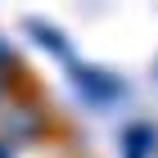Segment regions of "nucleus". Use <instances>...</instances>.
Returning a JSON list of instances; mask_svg holds the SVG:
<instances>
[{
	"instance_id": "nucleus-3",
	"label": "nucleus",
	"mask_w": 158,
	"mask_h": 158,
	"mask_svg": "<svg viewBox=\"0 0 158 158\" xmlns=\"http://www.w3.org/2000/svg\"><path fill=\"white\" fill-rule=\"evenodd\" d=\"M154 127H149V122H135L131 131H127V158H149L154 154Z\"/></svg>"
},
{
	"instance_id": "nucleus-2",
	"label": "nucleus",
	"mask_w": 158,
	"mask_h": 158,
	"mask_svg": "<svg viewBox=\"0 0 158 158\" xmlns=\"http://www.w3.org/2000/svg\"><path fill=\"white\" fill-rule=\"evenodd\" d=\"M27 32H32V36H41V45H45L50 54H59V59H68V54H73V50H68V36H59V32H54L50 23H41V18H27Z\"/></svg>"
},
{
	"instance_id": "nucleus-1",
	"label": "nucleus",
	"mask_w": 158,
	"mask_h": 158,
	"mask_svg": "<svg viewBox=\"0 0 158 158\" xmlns=\"http://www.w3.org/2000/svg\"><path fill=\"white\" fill-rule=\"evenodd\" d=\"M77 90H81L86 99H90V104H113V99L122 95V86L113 81L109 73H95V68H81V63H77Z\"/></svg>"
},
{
	"instance_id": "nucleus-4",
	"label": "nucleus",
	"mask_w": 158,
	"mask_h": 158,
	"mask_svg": "<svg viewBox=\"0 0 158 158\" xmlns=\"http://www.w3.org/2000/svg\"><path fill=\"white\" fill-rule=\"evenodd\" d=\"M0 63H5V68L14 63V54H9V45H5V41H0Z\"/></svg>"
},
{
	"instance_id": "nucleus-5",
	"label": "nucleus",
	"mask_w": 158,
	"mask_h": 158,
	"mask_svg": "<svg viewBox=\"0 0 158 158\" xmlns=\"http://www.w3.org/2000/svg\"><path fill=\"white\" fill-rule=\"evenodd\" d=\"M0 158H9V154H5V145H0Z\"/></svg>"
}]
</instances>
